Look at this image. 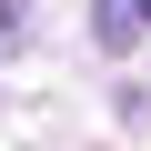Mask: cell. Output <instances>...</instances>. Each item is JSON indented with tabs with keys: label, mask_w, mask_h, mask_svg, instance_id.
Listing matches in <instances>:
<instances>
[{
	"label": "cell",
	"mask_w": 151,
	"mask_h": 151,
	"mask_svg": "<svg viewBox=\"0 0 151 151\" xmlns=\"http://www.w3.org/2000/svg\"><path fill=\"white\" fill-rule=\"evenodd\" d=\"M91 30H101V50H131V40L151 30V0H101V10H91Z\"/></svg>",
	"instance_id": "cell-1"
},
{
	"label": "cell",
	"mask_w": 151,
	"mask_h": 151,
	"mask_svg": "<svg viewBox=\"0 0 151 151\" xmlns=\"http://www.w3.org/2000/svg\"><path fill=\"white\" fill-rule=\"evenodd\" d=\"M20 30H30V0H0V50H10Z\"/></svg>",
	"instance_id": "cell-2"
}]
</instances>
